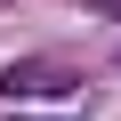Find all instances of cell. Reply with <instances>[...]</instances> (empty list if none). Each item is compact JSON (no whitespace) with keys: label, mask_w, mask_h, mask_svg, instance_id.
I'll return each instance as SVG.
<instances>
[{"label":"cell","mask_w":121,"mask_h":121,"mask_svg":"<svg viewBox=\"0 0 121 121\" xmlns=\"http://www.w3.org/2000/svg\"><path fill=\"white\" fill-rule=\"evenodd\" d=\"M56 81H65V73H48V65H40V73H32V65H16L0 89H8V97H32V89H56Z\"/></svg>","instance_id":"obj_1"},{"label":"cell","mask_w":121,"mask_h":121,"mask_svg":"<svg viewBox=\"0 0 121 121\" xmlns=\"http://www.w3.org/2000/svg\"><path fill=\"white\" fill-rule=\"evenodd\" d=\"M24 121H32V113H24Z\"/></svg>","instance_id":"obj_2"}]
</instances>
